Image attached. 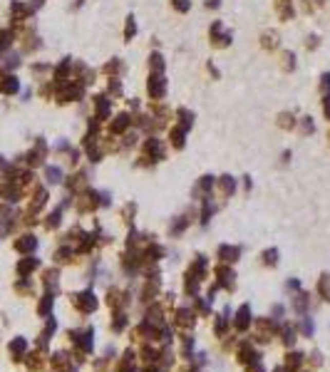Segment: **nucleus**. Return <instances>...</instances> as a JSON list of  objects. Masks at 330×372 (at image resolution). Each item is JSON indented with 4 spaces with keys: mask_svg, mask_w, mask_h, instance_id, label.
<instances>
[{
    "mask_svg": "<svg viewBox=\"0 0 330 372\" xmlns=\"http://www.w3.org/2000/svg\"><path fill=\"white\" fill-rule=\"evenodd\" d=\"M174 3V8L179 10V13H187L189 10V0H172Z\"/></svg>",
    "mask_w": 330,
    "mask_h": 372,
    "instance_id": "f3484780",
    "label": "nucleus"
},
{
    "mask_svg": "<svg viewBox=\"0 0 330 372\" xmlns=\"http://www.w3.org/2000/svg\"><path fill=\"white\" fill-rule=\"evenodd\" d=\"M47 176H50V181H58L60 172H58V169H50V172H47Z\"/></svg>",
    "mask_w": 330,
    "mask_h": 372,
    "instance_id": "4be33fe9",
    "label": "nucleus"
},
{
    "mask_svg": "<svg viewBox=\"0 0 330 372\" xmlns=\"http://www.w3.org/2000/svg\"><path fill=\"white\" fill-rule=\"evenodd\" d=\"M278 127H283V129H293V127H296V119H293V115L283 112V115L278 117Z\"/></svg>",
    "mask_w": 330,
    "mask_h": 372,
    "instance_id": "9d476101",
    "label": "nucleus"
},
{
    "mask_svg": "<svg viewBox=\"0 0 330 372\" xmlns=\"http://www.w3.org/2000/svg\"><path fill=\"white\" fill-rule=\"evenodd\" d=\"M149 67H152L154 72H161L164 70V58H161L159 52H154V55L149 58Z\"/></svg>",
    "mask_w": 330,
    "mask_h": 372,
    "instance_id": "9b49d317",
    "label": "nucleus"
},
{
    "mask_svg": "<svg viewBox=\"0 0 330 372\" xmlns=\"http://www.w3.org/2000/svg\"><path fill=\"white\" fill-rule=\"evenodd\" d=\"M95 107H97V119H107V115H109V100L107 97H95Z\"/></svg>",
    "mask_w": 330,
    "mask_h": 372,
    "instance_id": "39448f33",
    "label": "nucleus"
},
{
    "mask_svg": "<svg viewBox=\"0 0 330 372\" xmlns=\"http://www.w3.org/2000/svg\"><path fill=\"white\" fill-rule=\"evenodd\" d=\"M104 72H107V75H117V72H122V62H119V60L107 62V65H104Z\"/></svg>",
    "mask_w": 330,
    "mask_h": 372,
    "instance_id": "f8f14e48",
    "label": "nucleus"
},
{
    "mask_svg": "<svg viewBox=\"0 0 330 372\" xmlns=\"http://www.w3.org/2000/svg\"><path fill=\"white\" fill-rule=\"evenodd\" d=\"M218 5V0H206V8H216Z\"/></svg>",
    "mask_w": 330,
    "mask_h": 372,
    "instance_id": "b1692460",
    "label": "nucleus"
},
{
    "mask_svg": "<svg viewBox=\"0 0 330 372\" xmlns=\"http://www.w3.org/2000/svg\"><path fill=\"white\" fill-rule=\"evenodd\" d=\"M305 45H308V47H318V38H308V43Z\"/></svg>",
    "mask_w": 330,
    "mask_h": 372,
    "instance_id": "5701e85b",
    "label": "nucleus"
},
{
    "mask_svg": "<svg viewBox=\"0 0 330 372\" xmlns=\"http://www.w3.org/2000/svg\"><path fill=\"white\" fill-rule=\"evenodd\" d=\"M323 112H325V117L330 119V95H325V100H323Z\"/></svg>",
    "mask_w": 330,
    "mask_h": 372,
    "instance_id": "412c9836",
    "label": "nucleus"
},
{
    "mask_svg": "<svg viewBox=\"0 0 330 372\" xmlns=\"http://www.w3.org/2000/svg\"><path fill=\"white\" fill-rule=\"evenodd\" d=\"M211 40H214L216 47H226L231 43V35H224L221 32V23H214L211 25Z\"/></svg>",
    "mask_w": 330,
    "mask_h": 372,
    "instance_id": "f03ea898",
    "label": "nucleus"
},
{
    "mask_svg": "<svg viewBox=\"0 0 330 372\" xmlns=\"http://www.w3.org/2000/svg\"><path fill=\"white\" fill-rule=\"evenodd\" d=\"M221 189H224V191H233V179H231V176H224V179H221Z\"/></svg>",
    "mask_w": 330,
    "mask_h": 372,
    "instance_id": "a211bd4d",
    "label": "nucleus"
},
{
    "mask_svg": "<svg viewBox=\"0 0 330 372\" xmlns=\"http://www.w3.org/2000/svg\"><path fill=\"white\" fill-rule=\"evenodd\" d=\"M144 152H146V154H152V157H157V159L164 157L161 142H159V139H154V137H152V139H146V144H144Z\"/></svg>",
    "mask_w": 330,
    "mask_h": 372,
    "instance_id": "20e7f679",
    "label": "nucleus"
},
{
    "mask_svg": "<svg viewBox=\"0 0 330 372\" xmlns=\"http://www.w3.org/2000/svg\"><path fill=\"white\" fill-rule=\"evenodd\" d=\"M330 89V75H323L320 77V92H328Z\"/></svg>",
    "mask_w": 330,
    "mask_h": 372,
    "instance_id": "6ab92c4d",
    "label": "nucleus"
},
{
    "mask_svg": "<svg viewBox=\"0 0 330 372\" xmlns=\"http://www.w3.org/2000/svg\"><path fill=\"white\" fill-rule=\"evenodd\" d=\"M301 127H303V132H305V134H308V132H313V122H310V117H305V119H303Z\"/></svg>",
    "mask_w": 330,
    "mask_h": 372,
    "instance_id": "aec40b11",
    "label": "nucleus"
},
{
    "mask_svg": "<svg viewBox=\"0 0 330 372\" xmlns=\"http://www.w3.org/2000/svg\"><path fill=\"white\" fill-rule=\"evenodd\" d=\"M278 45V35L276 32H266L263 35V47H276Z\"/></svg>",
    "mask_w": 330,
    "mask_h": 372,
    "instance_id": "ddd939ff",
    "label": "nucleus"
},
{
    "mask_svg": "<svg viewBox=\"0 0 330 372\" xmlns=\"http://www.w3.org/2000/svg\"><path fill=\"white\" fill-rule=\"evenodd\" d=\"M82 97V85H70L60 92V102H70V100H80Z\"/></svg>",
    "mask_w": 330,
    "mask_h": 372,
    "instance_id": "7ed1b4c3",
    "label": "nucleus"
},
{
    "mask_svg": "<svg viewBox=\"0 0 330 372\" xmlns=\"http://www.w3.org/2000/svg\"><path fill=\"white\" fill-rule=\"evenodd\" d=\"M149 95L154 97V100H161L164 97V92H167V80H164V75L161 72H154L152 77H149Z\"/></svg>",
    "mask_w": 330,
    "mask_h": 372,
    "instance_id": "f257e3e1",
    "label": "nucleus"
},
{
    "mask_svg": "<svg viewBox=\"0 0 330 372\" xmlns=\"http://www.w3.org/2000/svg\"><path fill=\"white\" fill-rule=\"evenodd\" d=\"M296 67V55L293 52H283V70H293Z\"/></svg>",
    "mask_w": 330,
    "mask_h": 372,
    "instance_id": "4468645a",
    "label": "nucleus"
},
{
    "mask_svg": "<svg viewBox=\"0 0 330 372\" xmlns=\"http://www.w3.org/2000/svg\"><path fill=\"white\" fill-rule=\"evenodd\" d=\"M184 132H187V129H181V127H174L172 132H169V139H172V144L176 149L184 146Z\"/></svg>",
    "mask_w": 330,
    "mask_h": 372,
    "instance_id": "0eeeda50",
    "label": "nucleus"
},
{
    "mask_svg": "<svg viewBox=\"0 0 330 372\" xmlns=\"http://www.w3.org/2000/svg\"><path fill=\"white\" fill-rule=\"evenodd\" d=\"M130 124H132L130 115H119V117L115 119V122H112V134H122V132L130 127Z\"/></svg>",
    "mask_w": 330,
    "mask_h": 372,
    "instance_id": "423d86ee",
    "label": "nucleus"
},
{
    "mask_svg": "<svg viewBox=\"0 0 330 372\" xmlns=\"http://www.w3.org/2000/svg\"><path fill=\"white\" fill-rule=\"evenodd\" d=\"M278 15H281V20H290V17H293L290 0H278Z\"/></svg>",
    "mask_w": 330,
    "mask_h": 372,
    "instance_id": "6e6552de",
    "label": "nucleus"
},
{
    "mask_svg": "<svg viewBox=\"0 0 330 372\" xmlns=\"http://www.w3.org/2000/svg\"><path fill=\"white\" fill-rule=\"evenodd\" d=\"M134 32H137V25H134V17H127V28H124V38L132 40L134 38Z\"/></svg>",
    "mask_w": 330,
    "mask_h": 372,
    "instance_id": "2eb2a0df",
    "label": "nucleus"
},
{
    "mask_svg": "<svg viewBox=\"0 0 330 372\" xmlns=\"http://www.w3.org/2000/svg\"><path fill=\"white\" fill-rule=\"evenodd\" d=\"M109 95H115V97H119L122 95V85H119V80H109Z\"/></svg>",
    "mask_w": 330,
    "mask_h": 372,
    "instance_id": "dca6fc26",
    "label": "nucleus"
},
{
    "mask_svg": "<svg viewBox=\"0 0 330 372\" xmlns=\"http://www.w3.org/2000/svg\"><path fill=\"white\" fill-rule=\"evenodd\" d=\"M176 115H179V119H181V129H189L191 124H194V115H191L189 109H179Z\"/></svg>",
    "mask_w": 330,
    "mask_h": 372,
    "instance_id": "1a4fd4ad",
    "label": "nucleus"
}]
</instances>
